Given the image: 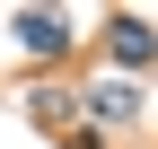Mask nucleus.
<instances>
[{
	"label": "nucleus",
	"instance_id": "f03ea898",
	"mask_svg": "<svg viewBox=\"0 0 158 149\" xmlns=\"http://www.w3.org/2000/svg\"><path fill=\"white\" fill-rule=\"evenodd\" d=\"M9 35L35 62H70L79 53V18H62V9H9Z\"/></svg>",
	"mask_w": 158,
	"mask_h": 149
},
{
	"label": "nucleus",
	"instance_id": "f257e3e1",
	"mask_svg": "<svg viewBox=\"0 0 158 149\" xmlns=\"http://www.w3.org/2000/svg\"><path fill=\"white\" fill-rule=\"evenodd\" d=\"M79 123H88V132H132V123H141L149 114V105H141V88H132V79H97V88H79Z\"/></svg>",
	"mask_w": 158,
	"mask_h": 149
},
{
	"label": "nucleus",
	"instance_id": "7ed1b4c3",
	"mask_svg": "<svg viewBox=\"0 0 158 149\" xmlns=\"http://www.w3.org/2000/svg\"><path fill=\"white\" fill-rule=\"evenodd\" d=\"M106 62L123 70V79H132V70H149V62H158V26H149V18H132V9H114V18H106Z\"/></svg>",
	"mask_w": 158,
	"mask_h": 149
},
{
	"label": "nucleus",
	"instance_id": "20e7f679",
	"mask_svg": "<svg viewBox=\"0 0 158 149\" xmlns=\"http://www.w3.org/2000/svg\"><path fill=\"white\" fill-rule=\"evenodd\" d=\"M27 114L44 123V132L62 140V149H106V132H88V123L70 114V88H35V97H27Z\"/></svg>",
	"mask_w": 158,
	"mask_h": 149
}]
</instances>
